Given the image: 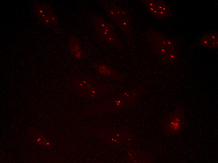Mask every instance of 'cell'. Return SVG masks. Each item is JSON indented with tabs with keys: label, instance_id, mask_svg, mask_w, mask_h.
Wrapping results in <instances>:
<instances>
[{
	"label": "cell",
	"instance_id": "obj_1",
	"mask_svg": "<svg viewBox=\"0 0 218 163\" xmlns=\"http://www.w3.org/2000/svg\"><path fill=\"white\" fill-rule=\"evenodd\" d=\"M184 121L183 110L178 107L167 117L164 124L165 133L171 135L178 134L183 129Z\"/></svg>",
	"mask_w": 218,
	"mask_h": 163
},
{
	"label": "cell",
	"instance_id": "obj_2",
	"mask_svg": "<svg viewBox=\"0 0 218 163\" xmlns=\"http://www.w3.org/2000/svg\"><path fill=\"white\" fill-rule=\"evenodd\" d=\"M148 11L155 18L162 19L170 16L171 11L168 4L160 0H144Z\"/></svg>",
	"mask_w": 218,
	"mask_h": 163
},
{
	"label": "cell",
	"instance_id": "obj_3",
	"mask_svg": "<svg viewBox=\"0 0 218 163\" xmlns=\"http://www.w3.org/2000/svg\"><path fill=\"white\" fill-rule=\"evenodd\" d=\"M35 11L38 18L45 23L54 24L57 23V17L48 5L40 4L36 7Z\"/></svg>",
	"mask_w": 218,
	"mask_h": 163
},
{
	"label": "cell",
	"instance_id": "obj_4",
	"mask_svg": "<svg viewBox=\"0 0 218 163\" xmlns=\"http://www.w3.org/2000/svg\"><path fill=\"white\" fill-rule=\"evenodd\" d=\"M158 45V51L161 57L167 61L171 62L174 60L176 57L175 52L172 45L168 40H161Z\"/></svg>",
	"mask_w": 218,
	"mask_h": 163
},
{
	"label": "cell",
	"instance_id": "obj_5",
	"mask_svg": "<svg viewBox=\"0 0 218 163\" xmlns=\"http://www.w3.org/2000/svg\"><path fill=\"white\" fill-rule=\"evenodd\" d=\"M69 49L72 55L77 60L84 59L82 47L77 38L74 36L70 37L69 40Z\"/></svg>",
	"mask_w": 218,
	"mask_h": 163
},
{
	"label": "cell",
	"instance_id": "obj_6",
	"mask_svg": "<svg viewBox=\"0 0 218 163\" xmlns=\"http://www.w3.org/2000/svg\"><path fill=\"white\" fill-rule=\"evenodd\" d=\"M218 35L215 32H210L204 34L200 39V45L208 48H216L218 47Z\"/></svg>",
	"mask_w": 218,
	"mask_h": 163
}]
</instances>
